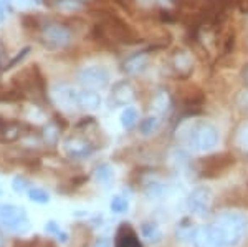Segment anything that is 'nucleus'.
Listing matches in <instances>:
<instances>
[{
  "label": "nucleus",
  "mask_w": 248,
  "mask_h": 247,
  "mask_svg": "<svg viewBox=\"0 0 248 247\" xmlns=\"http://www.w3.org/2000/svg\"><path fill=\"white\" fill-rule=\"evenodd\" d=\"M78 80L85 88H91V90L98 91V90H105L106 86L109 85V73H108V70L105 66L90 65L79 70Z\"/></svg>",
  "instance_id": "5"
},
{
  "label": "nucleus",
  "mask_w": 248,
  "mask_h": 247,
  "mask_svg": "<svg viewBox=\"0 0 248 247\" xmlns=\"http://www.w3.org/2000/svg\"><path fill=\"white\" fill-rule=\"evenodd\" d=\"M186 141L190 149L195 153H209L218 145L220 133L214 125H199L197 128H190L186 133Z\"/></svg>",
  "instance_id": "2"
},
{
  "label": "nucleus",
  "mask_w": 248,
  "mask_h": 247,
  "mask_svg": "<svg viewBox=\"0 0 248 247\" xmlns=\"http://www.w3.org/2000/svg\"><path fill=\"white\" fill-rule=\"evenodd\" d=\"M237 5L242 12L248 14V0H237Z\"/></svg>",
  "instance_id": "31"
},
{
  "label": "nucleus",
  "mask_w": 248,
  "mask_h": 247,
  "mask_svg": "<svg viewBox=\"0 0 248 247\" xmlns=\"http://www.w3.org/2000/svg\"><path fill=\"white\" fill-rule=\"evenodd\" d=\"M30 186H31L30 181L25 176H15L14 181H12V188H14L15 193H18V194H22V193H25V191H29Z\"/></svg>",
  "instance_id": "27"
},
{
  "label": "nucleus",
  "mask_w": 248,
  "mask_h": 247,
  "mask_svg": "<svg viewBox=\"0 0 248 247\" xmlns=\"http://www.w3.org/2000/svg\"><path fill=\"white\" fill-rule=\"evenodd\" d=\"M170 68L174 70V73L177 77H189L194 70V60H192V55L186 50H177L172 53L170 57Z\"/></svg>",
  "instance_id": "9"
},
{
  "label": "nucleus",
  "mask_w": 248,
  "mask_h": 247,
  "mask_svg": "<svg viewBox=\"0 0 248 247\" xmlns=\"http://www.w3.org/2000/svg\"><path fill=\"white\" fill-rule=\"evenodd\" d=\"M248 231V219L237 211L220 213L209 226V232L217 247H235L243 241Z\"/></svg>",
  "instance_id": "1"
},
{
  "label": "nucleus",
  "mask_w": 248,
  "mask_h": 247,
  "mask_svg": "<svg viewBox=\"0 0 248 247\" xmlns=\"http://www.w3.org/2000/svg\"><path fill=\"white\" fill-rule=\"evenodd\" d=\"M212 202H214V193L207 186H199L190 193L187 199V206L197 216H207L210 213Z\"/></svg>",
  "instance_id": "6"
},
{
  "label": "nucleus",
  "mask_w": 248,
  "mask_h": 247,
  "mask_svg": "<svg viewBox=\"0 0 248 247\" xmlns=\"http://www.w3.org/2000/svg\"><path fill=\"white\" fill-rule=\"evenodd\" d=\"M58 136H60V128L53 121L48 123L45 126V130H43V139H45L46 143H50V145H55V143L58 141Z\"/></svg>",
  "instance_id": "24"
},
{
  "label": "nucleus",
  "mask_w": 248,
  "mask_h": 247,
  "mask_svg": "<svg viewBox=\"0 0 248 247\" xmlns=\"http://www.w3.org/2000/svg\"><path fill=\"white\" fill-rule=\"evenodd\" d=\"M103 99L96 90L83 88L78 91V108H83L86 111H94L101 106Z\"/></svg>",
  "instance_id": "13"
},
{
  "label": "nucleus",
  "mask_w": 248,
  "mask_h": 247,
  "mask_svg": "<svg viewBox=\"0 0 248 247\" xmlns=\"http://www.w3.org/2000/svg\"><path fill=\"white\" fill-rule=\"evenodd\" d=\"M63 149L68 154V158L71 159H83L88 158L91 153L94 151V145L90 139L83 138V136H68L63 141Z\"/></svg>",
  "instance_id": "7"
},
{
  "label": "nucleus",
  "mask_w": 248,
  "mask_h": 247,
  "mask_svg": "<svg viewBox=\"0 0 248 247\" xmlns=\"http://www.w3.org/2000/svg\"><path fill=\"white\" fill-rule=\"evenodd\" d=\"M40 40L50 50H63L71 43V30L58 22H48L40 29Z\"/></svg>",
  "instance_id": "3"
},
{
  "label": "nucleus",
  "mask_w": 248,
  "mask_h": 247,
  "mask_svg": "<svg viewBox=\"0 0 248 247\" xmlns=\"http://www.w3.org/2000/svg\"><path fill=\"white\" fill-rule=\"evenodd\" d=\"M141 234L146 241L153 242V244H159L162 241V231L155 222H142L141 226Z\"/></svg>",
  "instance_id": "18"
},
{
  "label": "nucleus",
  "mask_w": 248,
  "mask_h": 247,
  "mask_svg": "<svg viewBox=\"0 0 248 247\" xmlns=\"http://www.w3.org/2000/svg\"><path fill=\"white\" fill-rule=\"evenodd\" d=\"M136 98V88L133 86V83L123 80V82L114 83L113 91H111V99H113L114 105L118 106H126Z\"/></svg>",
  "instance_id": "10"
},
{
  "label": "nucleus",
  "mask_w": 248,
  "mask_h": 247,
  "mask_svg": "<svg viewBox=\"0 0 248 247\" xmlns=\"http://www.w3.org/2000/svg\"><path fill=\"white\" fill-rule=\"evenodd\" d=\"M0 247H3V239H2V236H0Z\"/></svg>",
  "instance_id": "34"
},
{
  "label": "nucleus",
  "mask_w": 248,
  "mask_h": 247,
  "mask_svg": "<svg viewBox=\"0 0 248 247\" xmlns=\"http://www.w3.org/2000/svg\"><path fill=\"white\" fill-rule=\"evenodd\" d=\"M159 125H161V116L153 113L139 121V131H141L142 136H149V134H153L159 130Z\"/></svg>",
  "instance_id": "19"
},
{
  "label": "nucleus",
  "mask_w": 248,
  "mask_h": 247,
  "mask_svg": "<svg viewBox=\"0 0 248 247\" xmlns=\"http://www.w3.org/2000/svg\"><path fill=\"white\" fill-rule=\"evenodd\" d=\"M0 194H2V189H0Z\"/></svg>",
  "instance_id": "36"
},
{
  "label": "nucleus",
  "mask_w": 248,
  "mask_h": 247,
  "mask_svg": "<svg viewBox=\"0 0 248 247\" xmlns=\"http://www.w3.org/2000/svg\"><path fill=\"white\" fill-rule=\"evenodd\" d=\"M78 91L77 88H73L71 85L66 83H58L53 86L51 90V98L57 103L60 108L63 110H73L78 108Z\"/></svg>",
  "instance_id": "8"
},
{
  "label": "nucleus",
  "mask_w": 248,
  "mask_h": 247,
  "mask_svg": "<svg viewBox=\"0 0 248 247\" xmlns=\"http://www.w3.org/2000/svg\"><path fill=\"white\" fill-rule=\"evenodd\" d=\"M151 106H153L154 113L159 115V116L166 115L172 106V98H170L169 91H166V90L155 91L154 97H153V101H151Z\"/></svg>",
  "instance_id": "16"
},
{
  "label": "nucleus",
  "mask_w": 248,
  "mask_h": 247,
  "mask_svg": "<svg viewBox=\"0 0 248 247\" xmlns=\"http://www.w3.org/2000/svg\"><path fill=\"white\" fill-rule=\"evenodd\" d=\"M78 2H81V3H83V2H88V0H78Z\"/></svg>",
  "instance_id": "35"
},
{
  "label": "nucleus",
  "mask_w": 248,
  "mask_h": 247,
  "mask_svg": "<svg viewBox=\"0 0 248 247\" xmlns=\"http://www.w3.org/2000/svg\"><path fill=\"white\" fill-rule=\"evenodd\" d=\"M93 247H111V242L108 239H99V241H96Z\"/></svg>",
  "instance_id": "32"
},
{
  "label": "nucleus",
  "mask_w": 248,
  "mask_h": 247,
  "mask_svg": "<svg viewBox=\"0 0 248 247\" xmlns=\"http://www.w3.org/2000/svg\"><path fill=\"white\" fill-rule=\"evenodd\" d=\"M243 78H245L247 85H248V65L245 66V70H243Z\"/></svg>",
  "instance_id": "33"
},
{
  "label": "nucleus",
  "mask_w": 248,
  "mask_h": 247,
  "mask_svg": "<svg viewBox=\"0 0 248 247\" xmlns=\"http://www.w3.org/2000/svg\"><path fill=\"white\" fill-rule=\"evenodd\" d=\"M235 143H237V146H238L240 149L248 151V125H243L242 128L238 130Z\"/></svg>",
  "instance_id": "28"
},
{
  "label": "nucleus",
  "mask_w": 248,
  "mask_h": 247,
  "mask_svg": "<svg viewBox=\"0 0 248 247\" xmlns=\"http://www.w3.org/2000/svg\"><path fill=\"white\" fill-rule=\"evenodd\" d=\"M194 247H217L212 239L209 228H195L190 234Z\"/></svg>",
  "instance_id": "17"
},
{
  "label": "nucleus",
  "mask_w": 248,
  "mask_h": 247,
  "mask_svg": "<svg viewBox=\"0 0 248 247\" xmlns=\"http://www.w3.org/2000/svg\"><path fill=\"white\" fill-rule=\"evenodd\" d=\"M10 12V5L7 0H0V22H3L7 17V14Z\"/></svg>",
  "instance_id": "30"
},
{
  "label": "nucleus",
  "mask_w": 248,
  "mask_h": 247,
  "mask_svg": "<svg viewBox=\"0 0 248 247\" xmlns=\"http://www.w3.org/2000/svg\"><path fill=\"white\" fill-rule=\"evenodd\" d=\"M96 30L99 32L103 38L109 40V42H114V43H127L134 38V33L123 20L116 18V17H109L106 18L103 23H99L96 27Z\"/></svg>",
  "instance_id": "4"
},
{
  "label": "nucleus",
  "mask_w": 248,
  "mask_h": 247,
  "mask_svg": "<svg viewBox=\"0 0 248 247\" xmlns=\"http://www.w3.org/2000/svg\"><path fill=\"white\" fill-rule=\"evenodd\" d=\"M147 63H149V53L147 51H139V53L131 55L126 62L123 63V70L127 75H138L146 70Z\"/></svg>",
  "instance_id": "14"
},
{
  "label": "nucleus",
  "mask_w": 248,
  "mask_h": 247,
  "mask_svg": "<svg viewBox=\"0 0 248 247\" xmlns=\"http://www.w3.org/2000/svg\"><path fill=\"white\" fill-rule=\"evenodd\" d=\"M30 50H31L30 47H25V49H23V50H20L18 53L15 55V57L10 60V63H9V65H7V66H5V68H3V70H12V68H14V66H17L18 63H22L23 60L27 58V55L30 53Z\"/></svg>",
  "instance_id": "29"
},
{
  "label": "nucleus",
  "mask_w": 248,
  "mask_h": 247,
  "mask_svg": "<svg viewBox=\"0 0 248 247\" xmlns=\"http://www.w3.org/2000/svg\"><path fill=\"white\" fill-rule=\"evenodd\" d=\"M25 219V209L14 204H0V224L5 226L10 222Z\"/></svg>",
  "instance_id": "15"
},
{
  "label": "nucleus",
  "mask_w": 248,
  "mask_h": 247,
  "mask_svg": "<svg viewBox=\"0 0 248 247\" xmlns=\"http://www.w3.org/2000/svg\"><path fill=\"white\" fill-rule=\"evenodd\" d=\"M5 229L10 231V232H15V234H25L27 231L30 229V222L29 219H20V221H15V222H10V224H5Z\"/></svg>",
  "instance_id": "26"
},
{
  "label": "nucleus",
  "mask_w": 248,
  "mask_h": 247,
  "mask_svg": "<svg viewBox=\"0 0 248 247\" xmlns=\"http://www.w3.org/2000/svg\"><path fill=\"white\" fill-rule=\"evenodd\" d=\"M94 178H96V181L99 182V184H111V181L114 179V171L113 168H111L109 165H101V166H98L94 171Z\"/></svg>",
  "instance_id": "20"
},
{
  "label": "nucleus",
  "mask_w": 248,
  "mask_h": 247,
  "mask_svg": "<svg viewBox=\"0 0 248 247\" xmlns=\"http://www.w3.org/2000/svg\"><path fill=\"white\" fill-rule=\"evenodd\" d=\"M45 231H46L48 234H50V236H55V237H57L58 241L62 242V244H66L68 239H70V236H68L66 232H63V231L60 229V226H58L55 221H48L46 224H45Z\"/></svg>",
  "instance_id": "22"
},
{
  "label": "nucleus",
  "mask_w": 248,
  "mask_h": 247,
  "mask_svg": "<svg viewBox=\"0 0 248 247\" xmlns=\"http://www.w3.org/2000/svg\"><path fill=\"white\" fill-rule=\"evenodd\" d=\"M29 198L37 204H46L50 201V194L42 188H30L29 189Z\"/></svg>",
  "instance_id": "25"
},
{
  "label": "nucleus",
  "mask_w": 248,
  "mask_h": 247,
  "mask_svg": "<svg viewBox=\"0 0 248 247\" xmlns=\"http://www.w3.org/2000/svg\"><path fill=\"white\" fill-rule=\"evenodd\" d=\"M119 119H121V125H123L124 130H131L139 119L138 118V110H136L134 106H126V108L123 110Z\"/></svg>",
  "instance_id": "21"
},
{
  "label": "nucleus",
  "mask_w": 248,
  "mask_h": 247,
  "mask_svg": "<svg viewBox=\"0 0 248 247\" xmlns=\"http://www.w3.org/2000/svg\"><path fill=\"white\" fill-rule=\"evenodd\" d=\"M109 208L114 214H123L129 208V202H127V199L121 196V194H116V196H113V199H111Z\"/></svg>",
  "instance_id": "23"
},
{
  "label": "nucleus",
  "mask_w": 248,
  "mask_h": 247,
  "mask_svg": "<svg viewBox=\"0 0 248 247\" xmlns=\"http://www.w3.org/2000/svg\"><path fill=\"white\" fill-rule=\"evenodd\" d=\"M114 247H142V244L129 224H121V228L116 232Z\"/></svg>",
  "instance_id": "12"
},
{
  "label": "nucleus",
  "mask_w": 248,
  "mask_h": 247,
  "mask_svg": "<svg viewBox=\"0 0 248 247\" xmlns=\"http://www.w3.org/2000/svg\"><path fill=\"white\" fill-rule=\"evenodd\" d=\"M22 136V125L14 119L0 118V143L10 145Z\"/></svg>",
  "instance_id": "11"
}]
</instances>
